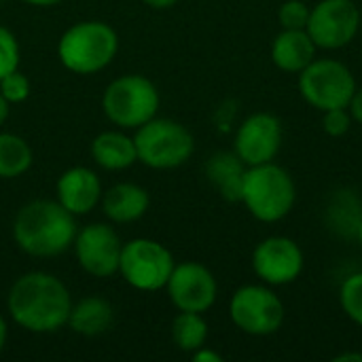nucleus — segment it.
I'll use <instances>...</instances> for the list:
<instances>
[{
	"instance_id": "nucleus-22",
	"label": "nucleus",
	"mask_w": 362,
	"mask_h": 362,
	"mask_svg": "<svg viewBox=\"0 0 362 362\" xmlns=\"http://www.w3.org/2000/svg\"><path fill=\"white\" fill-rule=\"evenodd\" d=\"M172 339L182 352H195L208 341V322L197 312H180L172 322Z\"/></svg>"
},
{
	"instance_id": "nucleus-2",
	"label": "nucleus",
	"mask_w": 362,
	"mask_h": 362,
	"mask_svg": "<svg viewBox=\"0 0 362 362\" xmlns=\"http://www.w3.org/2000/svg\"><path fill=\"white\" fill-rule=\"evenodd\" d=\"M76 238L74 214L59 202L34 199L25 204L13 223L15 244L30 257L47 259L66 252Z\"/></svg>"
},
{
	"instance_id": "nucleus-12",
	"label": "nucleus",
	"mask_w": 362,
	"mask_h": 362,
	"mask_svg": "<svg viewBox=\"0 0 362 362\" xmlns=\"http://www.w3.org/2000/svg\"><path fill=\"white\" fill-rule=\"evenodd\" d=\"M168 297L178 312H208L218 295V284L214 274L195 261L174 265V272L165 284Z\"/></svg>"
},
{
	"instance_id": "nucleus-14",
	"label": "nucleus",
	"mask_w": 362,
	"mask_h": 362,
	"mask_svg": "<svg viewBox=\"0 0 362 362\" xmlns=\"http://www.w3.org/2000/svg\"><path fill=\"white\" fill-rule=\"evenodd\" d=\"M282 146V123L272 112H255L238 127L233 151L250 168L276 159Z\"/></svg>"
},
{
	"instance_id": "nucleus-8",
	"label": "nucleus",
	"mask_w": 362,
	"mask_h": 362,
	"mask_svg": "<svg viewBox=\"0 0 362 362\" xmlns=\"http://www.w3.org/2000/svg\"><path fill=\"white\" fill-rule=\"evenodd\" d=\"M233 325L252 337H267L282 329L284 303L265 284H246L238 288L229 303Z\"/></svg>"
},
{
	"instance_id": "nucleus-11",
	"label": "nucleus",
	"mask_w": 362,
	"mask_h": 362,
	"mask_svg": "<svg viewBox=\"0 0 362 362\" xmlns=\"http://www.w3.org/2000/svg\"><path fill=\"white\" fill-rule=\"evenodd\" d=\"M305 259L299 244L284 235H272L257 244L252 252V269L267 286L293 284L303 272Z\"/></svg>"
},
{
	"instance_id": "nucleus-30",
	"label": "nucleus",
	"mask_w": 362,
	"mask_h": 362,
	"mask_svg": "<svg viewBox=\"0 0 362 362\" xmlns=\"http://www.w3.org/2000/svg\"><path fill=\"white\" fill-rule=\"evenodd\" d=\"M146 6H151V8H157V11H163V8H170V6H174V4H178L180 0H142Z\"/></svg>"
},
{
	"instance_id": "nucleus-9",
	"label": "nucleus",
	"mask_w": 362,
	"mask_h": 362,
	"mask_svg": "<svg viewBox=\"0 0 362 362\" xmlns=\"http://www.w3.org/2000/svg\"><path fill=\"white\" fill-rule=\"evenodd\" d=\"M174 265V257L163 244L148 238H138L123 244L119 274L129 286L151 293L165 288Z\"/></svg>"
},
{
	"instance_id": "nucleus-24",
	"label": "nucleus",
	"mask_w": 362,
	"mask_h": 362,
	"mask_svg": "<svg viewBox=\"0 0 362 362\" xmlns=\"http://www.w3.org/2000/svg\"><path fill=\"white\" fill-rule=\"evenodd\" d=\"M312 6L303 0H286L278 8V21L282 30H305Z\"/></svg>"
},
{
	"instance_id": "nucleus-19",
	"label": "nucleus",
	"mask_w": 362,
	"mask_h": 362,
	"mask_svg": "<svg viewBox=\"0 0 362 362\" xmlns=\"http://www.w3.org/2000/svg\"><path fill=\"white\" fill-rule=\"evenodd\" d=\"M91 157L104 170H125L138 161L134 138L121 132H102L91 142Z\"/></svg>"
},
{
	"instance_id": "nucleus-7",
	"label": "nucleus",
	"mask_w": 362,
	"mask_h": 362,
	"mask_svg": "<svg viewBox=\"0 0 362 362\" xmlns=\"http://www.w3.org/2000/svg\"><path fill=\"white\" fill-rule=\"evenodd\" d=\"M299 91L301 98L320 112L348 108L356 91V78L344 62L320 57L299 72Z\"/></svg>"
},
{
	"instance_id": "nucleus-27",
	"label": "nucleus",
	"mask_w": 362,
	"mask_h": 362,
	"mask_svg": "<svg viewBox=\"0 0 362 362\" xmlns=\"http://www.w3.org/2000/svg\"><path fill=\"white\" fill-rule=\"evenodd\" d=\"M352 121L354 119L350 115V108H333L322 112V129L333 138L346 136L352 127Z\"/></svg>"
},
{
	"instance_id": "nucleus-23",
	"label": "nucleus",
	"mask_w": 362,
	"mask_h": 362,
	"mask_svg": "<svg viewBox=\"0 0 362 362\" xmlns=\"http://www.w3.org/2000/svg\"><path fill=\"white\" fill-rule=\"evenodd\" d=\"M339 303L344 314L354 325L362 327V272L352 274L344 280L339 288Z\"/></svg>"
},
{
	"instance_id": "nucleus-33",
	"label": "nucleus",
	"mask_w": 362,
	"mask_h": 362,
	"mask_svg": "<svg viewBox=\"0 0 362 362\" xmlns=\"http://www.w3.org/2000/svg\"><path fill=\"white\" fill-rule=\"evenodd\" d=\"M346 361L362 362V354H352V352H348V354H341V356H337V358H335V362H346Z\"/></svg>"
},
{
	"instance_id": "nucleus-17",
	"label": "nucleus",
	"mask_w": 362,
	"mask_h": 362,
	"mask_svg": "<svg viewBox=\"0 0 362 362\" xmlns=\"http://www.w3.org/2000/svg\"><path fill=\"white\" fill-rule=\"evenodd\" d=\"M151 197L146 189L134 182H119L102 197V210L112 223H134L146 214Z\"/></svg>"
},
{
	"instance_id": "nucleus-20",
	"label": "nucleus",
	"mask_w": 362,
	"mask_h": 362,
	"mask_svg": "<svg viewBox=\"0 0 362 362\" xmlns=\"http://www.w3.org/2000/svg\"><path fill=\"white\" fill-rule=\"evenodd\" d=\"M115 312L112 305L102 297H85L72 305L68 316V327L85 337H98L112 327Z\"/></svg>"
},
{
	"instance_id": "nucleus-15",
	"label": "nucleus",
	"mask_w": 362,
	"mask_h": 362,
	"mask_svg": "<svg viewBox=\"0 0 362 362\" xmlns=\"http://www.w3.org/2000/svg\"><path fill=\"white\" fill-rule=\"evenodd\" d=\"M57 202L74 216L91 212L102 202L100 176L89 168H70L57 180Z\"/></svg>"
},
{
	"instance_id": "nucleus-3",
	"label": "nucleus",
	"mask_w": 362,
	"mask_h": 362,
	"mask_svg": "<svg viewBox=\"0 0 362 362\" xmlns=\"http://www.w3.org/2000/svg\"><path fill=\"white\" fill-rule=\"evenodd\" d=\"M240 202L257 221L278 223L295 208L297 187L293 176L276 161L250 165L244 174Z\"/></svg>"
},
{
	"instance_id": "nucleus-4",
	"label": "nucleus",
	"mask_w": 362,
	"mask_h": 362,
	"mask_svg": "<svg viewBox=\"0 0 362 362\" xmlns=\"http://www.w3.org/2000/svg\"><path fill=\"white\" fill-rule=\"evenodd\" d=\"M119 51L117 32L104 21H78L70 25L57 45L64 68L74 74H95L104 70Z\"/></svg>"
},
{
	"instance_id": "nucleus-6",
	"label": "nucleus",
	"mask_w": 362,
	"mask_h": 362,
	"mask_svg": "<svg viewBox=\"0 0 362 362\" xmlns=\"http://www.w3.org/2000/svg\"><path fill=\"white\" fill-rule=\"evenodd\" d=\"M159 102L157 87L142 74H123L115 78L102 95L106 117L125 129H138L146 121L155 119Z\"/></svg>"
},
{
	"instance_id": "nucleus-5",
	"label": "nucleus",
	"mask_w": 362,
	"mask_h": 362,
	"mask_svg": "<svg viewBox=\"0 0 362 362\" xmlns=\"http://www.w3.org/2000/svg\"><path fill=\"white\" fill-rule=\"evenodd\" d=\"M138 161L153 170H174L187 163L195 151L193 134L178 121L151 119L134 136Z\"/></svg>"
},
{
	"instance_id": "nucleus-29",
	"label": "nucleus",
	"mask_w": 362,
	"mask_h": 362,
	"mask_svg": "<svg viewBox=\"0 0 362 362\" xmlns=\"http://www.w3.org/2000/svg\"><path fill=\"white\" fill-rule=\"evenodd\" d=\"M193 361L195 362H223V356H221V354H216V352H212V350H206V346H204V348H199V350H195V352H193Z\"/></svg>"
},
{
	"instance_id": "nucleus-13",
	"label": "nucleus",
	"mask_w": 362,
	"mask_h": 362,
	"mask_svg": "<svg viewBox=\"0 0 362 362\" xmlns=\"http://www.w3.org/2000/svg\"><path fill=\"white\" fill-rule=\"evenodd\" d=\"M123 242L117 231L104 223H91L76 231L74 252L83 272L93 278H110L119 272Z\"/></svg>"
},
{
	"instance_id": "nucleus-18",
	"label": "nucleus",
	"mask_w": 362,
	"mask_h": 362,
	"mask_svg": "<svg viewBox=\"0 0 362 362\" xmlns=\"http://www.w3.org/2000/svg\"><path fill=\"white\" fill-rule=\"evenodd\" d=\"M246 163L233 153L221 151L212 155L206 163V176L216 187L223 199L227 202H240L242 199V185L246 174Z\"/></svg>"
},
{
	"instance_id": "nucleus-26",
	"label": "nucleus",
	"mask_w": 362,
	"mask_h": 362,
	"mask_svg": "<svg viewBox=\"0 0 362 362\" xmlns=\"http://www.w3.org/2000/svg\"><path fill=\"white\" fill-rule=\"evenodd\" d=\"M0 93L6 98L8 104H19L23 100H28L30 95V81L25 74H21L19 70H13L11 74H6L0 81Z\"/></svg>"
},
{
	"instance_id": "nucleus-10",
	"label": "nucleus",
	"mask_w": 362,
	"mask_h": 362,
	"mask_svg": "<svg viewBox=\"0 0 362 362\" xmlns=\"http://www.w3.org/2000/svg\"><path fill=\"white\" fill-rule=\"evenodd\" d=\"M361 30V11L354 0H320L312 6L305 32L318 49H344Z\"/></svg>"
},
{
	"instance_id": "nucleus-34",
	"label": "nucleus",
	"mask_w": 362,
	"mask_h": 362,
	"mask_svg": "<svg viewBox=\"0 0 362 362\" xmlns=\"http://www.w3.org/2000/svg\"><path fill=\"white\" fill-rule=\"evenodd\" d=\"M4 341H6V322H4V318L0 316V352H2V348H4Z\"/></svg>"
},
{
	"instance_id": "nucleus-35",
	"label": "nucleus",
	"mask_w": 362,
	"mask_h": 362,
	"mask_svg": "<svg viewBox=\"0 0 362 362\" xmlns=\"http://www.w3.org/2000/svg\"><path fill=\"white\" fill-rule=\"evenodd\" d=\"M354 238H356V240L362 244V221L358 223V227H356V235H354Z\"/></svg>"
},
{
	"instance_id": "nucleus-1",
	"label": "nucleus",
	"mask_w": 362,
	"mask_h": 362,
	"mask_svg": "<svg viewBox=\"0 0 362 362\" xmlns=\"http://www.w3.org/2000/svg\"><path fill=\"white\" fill-rule=\"evenodd\" d=\"M11 318L30 333H55L68 325L72 299L66 284L47 274L30 272L11 286L6 297Z\"/></svg>"
},
{
	"instance_id": "nucleus-28",
	"label": "nucleus",
	"mask_w": 362,
	"mask_h": 362,
	"mask_svg": "<svg viewBox=\"0 0 362 362\" xmlns=\"http://www.w3.org/2000/svg\"><path fill=\"white\" fill-rule=\"evenodd\" d=\"M348 108H350L352 119L362 125V87H356V91H354V95H352V100H350V106H348Z\"/></svg>"
},
{
	"instance_id": "nucleus-16",
	"label": "nucleus",
	"mask_w": 362,
	"mask_h": 362,
	"mask_svg": "<svg viewBox=\"0 0 362 362\" xmlns=\"http://www.w3.org/2000/svg\"><path fill=\"white\" fill-rule=\"evenodd\" d=\"M316 49L305 30H282L272 42V62L284 72L299 74L316 59Z\"/></svg>"
},
{
	"instance_id": "nucleus-25",
	"label": "nucleus",
	"mask_w": 362,
	"mask_h": 362,
	"mask_svg": "<svg viewBox=\"0 0 362 362\" xmlns=\"http://www.w3.org/2000/svg\"><path fill=\"white\" fill-rule=\"evenodd\" d=\"M19 68V42L11 30L0 25V81Z\"/></svg>"
},
{
	"instance_id": "nucleus-32",
	"label": "nucleus",
	"mask_w": 362,
	"mask_h": 362,
	"mask_svg": "<svg viewBox=\"0 0 362 362\" xmlns=\"http://www.w3.org/2000/svg\"><path fill=\"white\" fill-rule=\"evenodd\" d=\"M28 4H34V6H53V4H59L62 0H23Z\"/></svg>"
},
{
	"instance_id": "nucleus-31",
	"label": "nucleus",
	"mask_w": 362,
	"mask_h": 362,
	"mask_svg": "<svg viewBox=\"0 0 362 362\" xmlns=\"http://www.w3.org/2000/svg\"><path fill=\"white\" fill-rule=\"evenodd\" d=\"M6 117H8V102H6V98L0 93V125L6 121Z\"/></svg>"
},
{
	"instance_id": "nucleus-21",
	"label": "nucleus",
	"mask_w": 362,
	"mask_h": 362,
	"mask_svg": "<svg viewBox=\"0 0 362 362\" xmlns=\"http://www.w3.org/2000/svg\"><path fill=\"white\" fill-rule=\"evenodd\" d=\"M30 144L15 134H0V178H17L32 168Z\"/></svg>"
}]
</instances>
